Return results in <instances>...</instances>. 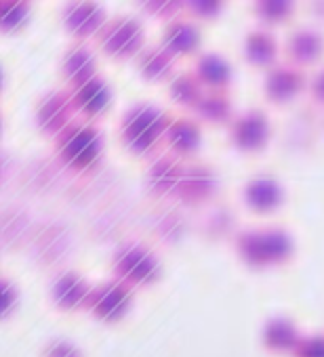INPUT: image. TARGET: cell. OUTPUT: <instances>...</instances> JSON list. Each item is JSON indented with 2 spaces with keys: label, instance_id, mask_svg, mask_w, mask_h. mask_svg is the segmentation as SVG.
Segmentation results:
<instances>
[{
  "label": "cell",
  "instance_id": "cell-1",
  "mask_svg": "<svg viewBox=\"0 0 324 357\" xmlns=\"http://www.w3.org/2000/svg\"><path fill=\"white\" fill-rule=\"evenodd\" d=\"M97 45L116 59L135 55L143 45V26L131 15L110 17L97 32Z\"/></svg>",
  "mask_w": 324,
  "mask_h": 357
},
{
  "label": "cell",
  "instance_id": "cell-2",
  "mask_svg": "<svg viewBox=\"0 0 324 357\" xmlns=\"http://www.w3.org/2000/svg\"><path fill=\"white\" fill-rule=\"evenodd\" d=\"M105 22V9L97 0H68L61 7V24L78 40L97 36Z\"/></svg>",
  "mask_w": 324,
  "mask_h": 357
},
{
  "label": "cell",
  "instance_id": "cell-3",
  "mask_svg": "<svg viewBox=\"0 0 324 357\" xmlns=\"http://www.w3.org/2000/svg\"><path fill=\"white\" fill-rule=\"evenodd\" d=\"M284 51L295 63H311L322 55L324 38L316 28L299 26V28L290 30V34L286 36Z\"/></svg>",
  "mask_w": 324,
  "mask_h": 357
},
{
  "label": "cell",
  "instance_id": "cell-4",
  "mask_svg": "<svg viewBox=\"0 0 324 357\" xmlns=\"http://www.w3.org/2000/svg\"><path fill=\"white\" fill-rule=\"evenodd\" d=\"M200 45V30L194 22L175 17L167 24L162 32V47L169 49L173 55H188L196 51Z\"/></svg>",
  "mask_w": 324,
  "mask_h": 357
},
{
  "label": "cell",
  "instance_id": "cell-5",
  "mask_svg": "<svg viewBox=\"0 0 324 357\" xmlns=\"http://www.w3.org/2000/svg\"><path fill=\"white\" fill-rule=\"evenodd\" d=\"M242 53L244 57L255 63V66H265V63H272L276 59V53H278V43H276V36L265 28V26H259V28H253L244 34V40H242Z\"/></svg>",
  "mask_w": 324,
  "mask_h": 357
},
{
  "label": "cell",
  "instance_id": "cell-6",
  "mask_svg": "<svg viewBox=\"0 0 324 357\" xmlns=\"http://www.w3.org/2000/svg\"><path fill=\"white\" fill-rule=\"evenodd\" d=\"M61 68H64V74H66L68 78H72L74 82H84V80H89L91 74H93V70H95V57H93L91 47H89L84 40L74 43V45L64 53Z\"/></svg>",
  "mask_w": 324,
  "mask_h": 357
},
{
  "label": "cell",
  "instance_id": "cell-7",
  "mask_svg": "<svg viewBox=\"0 0 324 357\" xmlns=\"http://www.w3.org/2000/svg\"><path fill=\"white\" fill-rule=\"evenodd\" d=\"M301 74L290 63H278L267 72L265 89L274 99H286L301 86Z\"/></svg>",
  "mask_w": 324,
  "mask_h": 357
},
{
  "label": "cell",
  "instance_id": "cell-8",
  "mask_svg": "<svg viewBox=\"0 0 324 357\" xmlns=\"http://www.w3.org/2000/svg\"><path fill=\"white\" fill-rule=\"evenodd\" d=\"M137 66L147 78H162L173 68V53L165 47H145L137 57Z\"/></svg>",
  "mask_w": 324,
  "mask_h": 357
},
{
  "label": "cell",
  "instance_id": "cell-9",
  "mask_svg": "<svg viewBox=\"0 0 324 357\" xmlns=\"http://www.w3.org/2000/svg\"><path fill=\"white\" fill-rule=\"evenodd\" d=\"M196 74L200 80H205L207 84H213V86H223L230 82V66L226 61L223 55L219 53H202L198 59H196Z\"/></svg>",
  "mask_w": 324,
  "mask_h": 357
},
{
  "label": "cell",
  "instance_id": "cell-10",
  "mask_svg": "<svg viewBox=\"0 0 324 357\" xmlns=\"http://www.w3.org/2000/svg\"><path fill=\"white\" fill-rule=\"evenodd\" d=\"M251 5H253L255 17L261 24L274 26V24L286 22L293 15L297 0H251Z\"/></svg>",
  "mask_w": 324,
  "mask_h": 357
},
{
  "label": "cell",
  "instance_id": "cell-11",
  "mask_svg": "<svg viewBox=\"0 0 324 357\" xmlns=\"http://www.w3.org/2000/svg\"><path fill=\"white\" fill-rule=\"evenodd\" d=\"M30 17V0H3L0 3V26L3 30H17Z\"/></svg>",
  "mask_w": 324,
  "mask_h": 357
},
{
  "label": "cell",
  "instance_id": "cell-12",
  "mask_svg": "<svg viewBox=\"0 0 324 357\" xmlns=\"http://www.w3.org/2000/svg\"><path fill=\"white\" fill-rule=\"evenodd\" d=\"M186 0H135L139 11L158 17V20H175L179 11H184Z\"/></svg>",
  "mask_w": 324,
  "mask_h": 357
},
{
  "label": "cell",
  "instance_id": "cell-13",
  "mask_svg": "<svg viewBox=\"0 0 324 357\" xmlns=\"http://www.w3.org/2000/svg\"><path fill=\"white\" fill-rule=\"evenodd\" d=\"M76 99L82 107H101L108 99V91H105L103 80L101 78H89V80L80 82Z\"/></svg>",
  "mask_w": 324,
  "mask_h": 357
},
{
  "label": "cell",
  "instance_id": "cell-14",
  "mask_svg": "<svg viewBox=\"0 0 324 357\" xmlns=\"http://www.w3.org/2000/svg\"><path fill=\"white\" fill-rule=\"evenodd\" d=\"M226 0H186L184 9L198 20H213L221 13Z\"/></svg>",
  "mask_w": 324,
  "mask_h": 357
},
{
  "label": "cell",
  "instance_id": "cell-15",
  "mask_svg": "<svg viewBox=\"0 0 324 357\" xmlns=\"http://www.w3.org/2000/svg\"><path fill=\"white\" fill-rule=\"evenodd\" d=\"M196 91H198V82H196V78H194L192 74H182V76H177V80L173 82V93H175V97H177L179 101H190V99H194Z\"/></svg>",
  "mask_w": 324,
  "mask_h": 357
},
{
  "label": "cell",
  "instance_id": "cell-16",
  "mask_svg": "<svg viewBox=\"0 0 324 357\" xmlns=\"http://www.w3.org/2000/svg\"><path fill=\"white\" fill-rule=\"evenodd\" d=\"M226 107H228V101L221 95H217V93H213V95L202 99V109L207 114H219L221 116V112H226Z\"/></svg>",
  "mask_w": 324,
  "mask_h": 357
},
{
  "label": "cell",
  "instance_id": "cell-17",
  "mask_svg": "<svg viewBox=\"0 0 324 357\" xmlns=\"http://www.w3.org/2000/svg\"><path fill=\"white\" fill-rule=\"evenodd\" d=\"M311 89L316 93V97H320L324 101V68L314 76V82H311Z\"/></svg>",
  "mask_w": 324,
  "mask_h": 357
},
{
  "label": "cell",
  "instance_id": "cell-18",
  "mask_svg": "<svg viewBox=\"0 0 324 357\" xmlns=\"http://www.w3.org/2000/svg\"><path fill=\"white\" fill-rule=\"evenodd\" d=\"M309 9L314 15L324 17V0H309Z\"/></svg>",
  "mask_w": 324,
  "mask_h": 357
}]
</instances>
